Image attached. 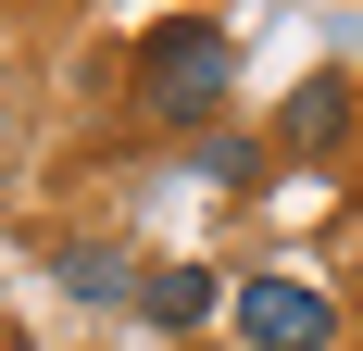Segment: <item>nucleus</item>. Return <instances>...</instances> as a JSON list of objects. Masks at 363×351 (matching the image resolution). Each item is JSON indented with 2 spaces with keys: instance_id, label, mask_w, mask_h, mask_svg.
<instances>
[{
  "instance_id": "2",
  "label": "nucleus",
  "mask_w": 363,
  "mask_h": 351,
  "mask_svg": "<svg viewBox=\"0 0 363 351\" xmlns=\"http://www.w3.org/2000/svg\"><path fill=\"white\" fill-rule=\"evenodd\" d=\"M225 314H238V339H251V351H338V301H326L313 276H289V264L238 276Z\"/></svg>"
},
{
  "instance_id": "6",
  "label": "nucleus",
  "mask_w": 363,
  "mask_h": 351,
  "mask_svg": "<svg viewBox=\"0 0 363 351\" xmlns=\"http://www.w3.org/2000/svg\"><path fill=\"white\" fill-rule=\"evenodd\" d=\"M188 176H213V188H238V176H251V151H238V139H201V151H188Z\"/></svg>"
},
{
  "instance_id": "1",
  "label": "nucleus",
  "mask_w": 363,
  "mask_h": 351,
  "mask_svg": "<svg viewBox=\"0 0 363 351\" xmlns=\"http://www.w3.org/2000/svg\"><path fill=\"white\" fill-rule=\"evenodd\" d=\"M225 75H238L225 26H150V50H138V126H163V139L213 126V113H225Z\"/></svg>"
},
{
  "instance_id": "4",
  "label": "nucleus",
  "mask_w": 363,
  "mask_h": 351,
  "mask_svg": "<svg viewBox=\"0 0 363 351\" xmlns=\"http://www.w3.org/2000/svg\"><path fill=\"white\" fill-rule=\"evenodd\" d=\"M50 276H63V301H138V251L125 239H63Z\"/></svg>"
},
{
  "instance_id": "3",
  "label": "nucleus",
  "mask_w": 363,
  "mask_h": 351,
  "mask_svg": "<svg viewBox=\"0 0 363 351\" xmlns=\"http://www.w3.org/2000/svg\"><path fill=\"white\" fill-rule=\"evenodd\" d=\"M225 301H238V288H225L213 264H138V314L163 326V339H188V326H213Z\"/></svg>"
},
{
  "instance_id": "5",
  "label": "nucleus",
  "mask_w": 363,
  "mask_h": 351,
  "mask_svg": "<svg viewBox=\"0 0 363 351\" xmlns=\"http://www.w3.org/2000/svg\"><path fill=\"white\" fill-rule=\"evenodd\" d=\"M338 126H351V75H301L289 88V151H338Z\"/></svg>"
}]
</instances>
